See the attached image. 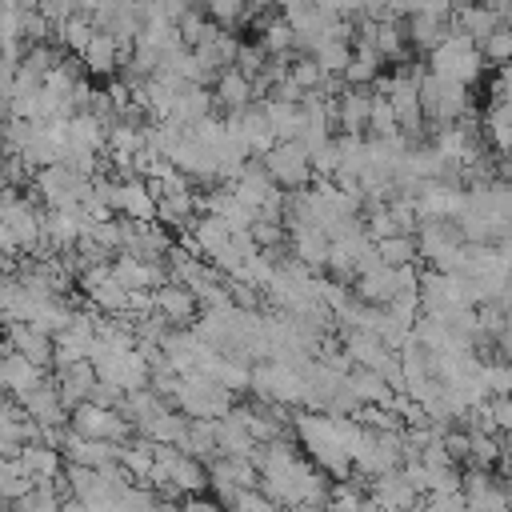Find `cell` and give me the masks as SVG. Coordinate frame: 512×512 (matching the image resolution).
Instances as JSON below:
<instances>
[{"label": "cell", "mask_w": 512, "mask_h": 512, "mask_svg": "<svg viewBox=\"0 0 512 512\" xmlns=\"http://www.w3.org/2000/svg\"><path fill=\"white\" fill-rule=\"evenodd\" d=\"M476 52H480V60L484 64H512V28H496L488 40H480L476 44Z\"/></svg>", "instance_id": "cell-21"}, {"label": "cell", "mask_w": 512, "mask_h": 512, "mask_svg": "<svg viewBox=\"0 0 512 512\" xmlns=\"http://www.w3.org/2000/svg\"><path fill=\"white\" fill-rule=\"evenodd\" d=\"M404 512H424V508H420V504H412V508H404Z\"/></svg>", "instance_id": "cell-25"}, {"label": "cell", "mask_w": 512, "mask_h": 512, "mask_svg": "<svg viewBox=\"0 0 512 512\" xmlns=\"http://www.w3.org/2000/svg\"><path fill=\"white\" fill-rule=\"evenodd\" d=\"M232 400H236V396H232L228 388L212 384V380L200 376V372L180 376V384H176V392H172V408H176L180 416H188V420H220V416L232 412Z\"/></svg>", "instance_id": "cell-1"}, {"label": "cell", "mask_w": 512, "mask_h": 512, "mask_svg": "<svg viewBox=\"0 0 512 512\" xmlns=\"http://www.w3.org/2000/svg\"><path fill=\"white\" fill-rule=\"evenodd\" d=\"M312 60L324 68V76H340L344 80V68L352 64V44L344 36H324L316 48H312Z\"/></svg>", "instance_id": "cell-15"}, {"label": "cell", "mask_w": 512, "mask_h": 512, "mask_svg": "<svg viewBox=\"0 0 512 512\" xmlns=\"http://www.w3.org/2000/svg\"><path fill=\"white\" fill-rule=\"evenodd\" d=\"M204 16H208L216 28L236 32V28L244 24V4H240V0H216V4H208V8H204Z\"/></svg>", "instance_id": "cell-22"}, {"label": "cell", "mask_w": 512, "mask_h": 512, "mask_svg": "<svg viewBox=\"0 0 512 512\" xmlns=\"http://www.w3.org/2000/svg\"><path fill=\"white\" fill-rule=\"evenodd\" d=\"M212 100L224 108V116H228V112H240V108L256 104L252 80H248L244 72H236V68H224V72L216 76V84H212Z\"/></svg>", "instance_id": "cell-12"}, {"label": "cell", "mask_w": 512, "mask_h": 512, "mask_svg": "<svg viewBox=\"0 0 512 512\" xmlns=\"http://www.w3.org/2000/svg\"><path fill=\"white\" fill-rule=\"evenodd\" d=\"M212 112H216L212 92H208V88H196V84H184V88L176 92V100H172L168 124H176V128L192 132V128H196V124H204Z\"/></svg>", "instance_id": "cell-6"}, {"label": "cell", "mask_w": 512, "mask_h": 512, "mask_svg": "<svg viewBox=\"0 0 512 512\" xmlns=\"http://www.w3.org/2000/svg\"><path fill=\"white\" fill-rule=\"evenodd\" d=\"M256 44L264 48V56H268V60H280V56H296V52H292L296 36H292V28H288V24L280 20V16H276L272 24H264V28H260Z\"/></svg>", "instance_id": "cell-18"}, {"label": "cell", "mask_w": 512, "mask_h": 512, "mask_svg": "<svg viewBox=\"0 0 512 512\" xmlns=\"http://www.w3.org/2000/svg\"><path fill=\"white\" fill-rule=\"evenodd\" d=\"M428 72L440 76V80H456V84L472 88V84L480 80V72H484V60H480L476 44H472L464 32L452 28L448 40L428 52Z\"/></svg>", "instance_id": "cell-2"}, {"label": "cell", "mask_w": 512, "mask_h": 512, "mask_svg": "<svg viewBox=\"0 0 512 512\" xmlns=\"http://www.w3.org/2000/svg\"><path fill=\"white\" fill-rule=\"evenodd\" d=\"M480 124H484V136H488L492 152H500V156L508 160V156H512V104L492 100V104L484 108Z\"/></svg>", "instance_id": "cell-14"}, {"label": "cell", "mask_w": 512, "mask_h": 512, "mask_svg": "<svg viewBox=\"0 0 512 512\" xmlns=\"http://www.w3.org/2000/svg\"><path fill=\"white\" fill-rule=\"evenodd\" d=\"M396 292H400V276H396V268H384V264L360 272L356 276V288H352V296L360 304H372V308H388Z\"/></svg>", "instance_id": "cell-10"}, {"label": "cell", "mask_w": 512, "mask_h": 512, "mask_svg": "<svg viewBox=\"0 0 512 512\" xmlns=\"http://www.w3.org/2000/svg\"><path fill=\"white\" fill-rule=\"evenodd\" d=\"M80 64H84L88 76H116V68H120V48H116V40L96 28V36L88 40Z\"/></svg>", "instance_id": "cell-13"}, {"label": "cell", "mask_w": 512, "mask_h": 512, "mask_svg": "<svg viewBox=\"0 0 512 512\" xmlns=\"http://www.w3.org/2000/svg\"><path fill=\"white\" fill-rule=\"evenodd\" d=\"M368 104H372V88H344L332 100L340 136H364L368 132Z\"/></svg>", "instance_id": "cell-8"}, {"label": "cell", "mask_w": 512, "mask_h": 512, "mask_svg": "<svg viewBox=\"0 0 512 512\" xmlns=\"http://www.w3.org/2000/svg\"><path fill=\"white\" fill-rule=\"evenodd\" d=\"M328 248H332V240L320 228H304V224L300 228H288V256L296 264H304L308 272H316V276L328 264Z\"/></svg>", "instance_id": "cell-9"}, {"label": "cell", "mask_w": 512, "mask_h": 512, "mask_svg": "<svg viewBox=\"0 0 512 512\" xmlns=\"http://www.w3.org/2000/svg\"><path fill=\"white\" fill-rule=\"evenodd\" d=\"M180 512H220V504L208 496H188V500H180Z\"/></svg>", "instance_id": "cell-24"}, {"label": "cell", "mask_w": 512, "mask_h": 512, "mask_svg": "<svg viewBox=\"0 0 512 512\" xmlns=\"http://www.w3.org/2000/svg\"><path fill=\"white\" fill-rule=\"evenodd\" d=\"M152 312H160L172 328H192V320L200 316V304L184 284H164L152 292Z\"/></svg>", "instance_id": "cell-7"}, {"label": "cell", "mask_w": 512, "mask_h": 512, "mask_svg": "<svg viewBox=\"0 0 512 512\" xmlns=\"http://www.w3.org/2000/svg\"><path fill=\"white\" fill-rule=\"evenodd\" d=\"M16 464H20V472H24L32 484H52V480L64 476V456H60V448H48V444H28V448H20V452H16Z\"/></svg>", "instance_id": "cell-11"}, {"label": "cell", "mask_w": 512, "mask_h": 512, "mask_svg": "<svg viewBox=\"0 0 512 512\" xmlns=\"http://www.w3.org/2000/svg\"><path fill=\"white\" fill-rule=\"evenodd\" d=\"M52 36H56V40H60V48H68L72 56H84V48H88V40L96 36V28H92L88 20H80V16H72V20H64Z\"/></svg>", "instance_id": "cell-19"}, {"label": "cell", "mask_w": 512, "mask_h": 512, "mask_svg": "<svg viewBox=\"0 0 512 512\" xmlns=\"http://www.w3.org/2000/svg\"><path fill=\"white\" fill-rule=\"evenodd\" d=\"M68 428H72L76 436H84V440H100V444H116V448L132 444V436H136L132 424H128L120 412L96 408V404H88V400L68 412Z\"/></svg>", "instance_id": "cell-3"}, {"label": "cell", "mask_w": 512, "mask_h": 512, "mask_svg": "<svg viewBox=\"0 0 512 512\" xmlns=\"http://www.w3.org/2000/svg\"><path fill=\"white\" fill-rule=\"evenodd\" d=\"M272 508H276V504H272L260 488H252V492H240V496L232 500V508H228V512H272Z\"/></svg>", "instance_id": "cell-23"}, {"label": "cell", "mask_w": 512, "mask_h": 512, "mask_svg": "<svg viewBox=\"0 0 512 512\" xmlns=\"http://www.w3.org/2000/svg\"><path fill=\"white\" fill-rule=\"evenodd\" d=\"M364 136H372V140H392V136H400V128H396V112H392L388 96H384V92H376V88H372V104H368V132H364Z\"/></svg>", "instance_id": "cell-16"}, {"label": "cell", "mask_w": 512, "mask_h": 512, "mask_svg": "<svg viewBox=\"0 0 512 512\" xmlns=\"http://www.w3.org/2000/svg\"><path fill=\"white\" fill-rule=\"evenodd\" d=\"M264 172L272 176V184L280 192H304L312 184V164H308V152L292 140V144H272L264 156H260Z\"/></svg>", "instance_id": "cell-4"}, {"label": "cell", "mask_w": 512, "mask_h": 512, "mask_svg": "<svg viewBox=\"0 0 512 512\" xmlns=\"http://www.w3.org/2000/svg\"><path fill=\"white\" fill-rule=\"evenodd\" d=\"M288 76H292V84H296L304 96L320 92V88H324V80H328V76H324V68H320L312 56H296V60H292V68H288Z\"/></svg>", "instance_id": "cell-20"}, {"label": "cell", "mask_w": 512, "mask_h": 512, "mask_svg": "<svg viewBox=\"0 0 512 512\" xmlns=\"http://www.w3.org/2000/svg\"><path fill=\"white\" fill-rule=\"evenodd\" d=\"M372 248H376V260H380L384 268L420 264V256H416V236H388V240H380V244H372Z\"/></svg>", "instance_id": "cell-17"}, {"label": "cell", "mask_w": 512, "mask_h": 512, "mask_svg": "<svg viewBox=\"0 0 512 512\" xmlns=\"http://www.w3.org/2000/svg\"><path fill=\"white\" fill-rule=\"evenodd\" d=\"M452 32V4H424V8H412V16L404 20V36H408V48L416 52H432L436 44H444Z\"/></svg>", "instance_id": "cell-5"}]
</instances>
